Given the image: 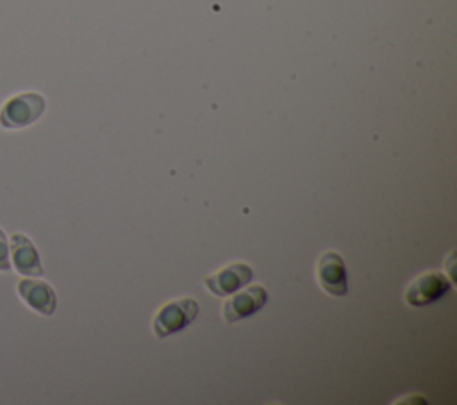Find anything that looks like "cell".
I'll return each mask as SVG.
<instances>
[{
    "label": "cell",
    "mask_w": 457,
    "mask_h": 405,
    "mask_svg": "<svg viewBox=\"0 0 457 405\" xmlns=\"http://www.w3.org/2000/svg\"><path fill=\"white\" fill-rule=\"evenodd\" d=\"M9 255L12 257V264L20 275L25 277H41L43 268L32 241L23 234H14L11 237Z\"/></svg>",
    "instance_id": "obj_8"
},
{
    "label": "cell",
    "mask_w": 457,
    "mask_h": 405,
    "mask_svg": "<svg viewBox=\"0 0 457 405\" xmlns=\"http://www.w3.org/2000/svg\"><path fill=\"white\" fill-rule=\"evenodd\" d=\"M452 287V282L441 271H427L416 277L405 289L403 300L411 307H425L441 300Z\"/></svg>",
    "instance_id": "obj_3"
},
{
    "label": "cell",
    "mask_w": 457,
    "mask_h": 405,
    "mask_svg": "<svg viewBox=\"0 0 457 405\" xmlns=\"http://www.w3.org/2000/svg\"><path fill=\"white\" fill-rule=\"evenodd\" d=\"M18 294L30 309H34L43 316H52L55 312V307H57L55 291L52 289L50 284L43 280H34V278L20 280Z\"/></svg>",
    "instance_id": "obj_7"
},
{
    "label": "cell",
    "mask_w": 457,
    "mask_h": 405,
    "mask_svg": "<svg viewBox=\"0 0 457 405\" xmlns=\"http://www.w3.org/2000/svg\"><path fill=\"white\" fill-rule=\"evenodd\" d=\"M198 314V302L191 296H182L171 302H166L159 307L152 319V330L157 339H164L171 334H177L189 326Z\"/></svg>",
    "instance_id": "obj_1"
},
{
    "label": "cell",
    "mask_w": 457,
    "mask_h": 405,
    "mask_svg": "<svg viewBox=\"0 0 457 405\" xmlns=\"http://www.w3.org/2000/svg\"><path fill=\"white\" fill-rule=\"evenodd\" d=\"M268 302V291L261 284H250L241 291H234L223 302L221 316L225 323H234L259 312Z\"/></svg>",
    "instance_id": "obj_4"
},
{
    "label": "cell",
    "mask_w": 457,
    "mask_h": 405,
    "mask_svg": "<svg viewBox=\"0 0 457 405\" xmlns=\"http://www.w3.org/2000/svg\"><path fill=\"white\" fill-rule=\"evenodd\" d=\"M11 269V255H9V244L4 230L0 228V271Z\"/></svg>",
    "instance_id": "obj_9"
},
{
    "label": "cell",
    "mask_w": 457,
    "mask_h": 405,
    "mask_svg": "<svg viewBox=\"0 0 457 405\" xmlns=\"http://www.w3.org/2000/svg\"><path fill=\"white\" fill-rule=\"evenodd\" d=\"M316 278L320 287L330 296L339 298L348 293L346 266L343 257L334 250H327L320 255L316 262Z\"/></svg>",
    "instance_id": "obj_5"
},
{
    "label": "cell",
    "mask_w": 457,
    "mask_h": 405,
    "mask_svg": "<svg viewBox=\"0 0 457 405\" xmlns=\"http://www.w3.org/2000/svg\"><path fill=\"white\" fill-rule=\"evenodd\" d=\"M252 277L253 271L246 262H230L220 268L218 271L207 275L204 278V284L209 289V293L216 296H228L239 287L246 285L252 280Z\"/></svg>",
    "instance_id": "obj_6"
},
{
    "label": "cell",
    "mask_w": 457,
    "mask_h": 405,
    "mask_svg": "<svg viewBox=\"0 0 457 405\" xmlns=\"http://www.w3.org/2000/svg\"><path fill=\"white\" fill-rule=\"evenodd\" d=\"M45 111V98L39 93H21L9 98L0 109L4 128H23L34 123Z\"/></svg>",
    "instance_id": "obj_2"
}]
</instances>
